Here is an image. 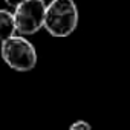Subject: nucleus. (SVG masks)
I'll return each instance as SVG.
<instances>
[{"instance_id": "obj_3", "label": "nucleus", "mask_w": 130, "mask_h": 130, "mask_svg": "<svg viewBox=\"0 0 130 130\" xmlns=\"http://www.w3.org/2000/svg\"><path fill=\"white\" fill-rule=\"evenodd\" d=\"M46 3L44 0H25L15 6L14 20L20 35H32L44 26Z\"/></svg>"}, {"instance_id": "obj_6", "label": "nucleus", "mask_w": 130, "mask_h": 130, "mask_svg": "<svg viewBox=\"0 0 130 130\" xmlns=\"http://www.w3.org/2000/svg\"><path fill=\"white\" fill-rule=\"evenodd\" d=\"M22 2H25V0H5V3L8 5V6H17V5H20Z\"/></svg>"}, {"instance_id": "obj_2", "label": "nucleus", "mask_w": 130, "mask_h": 130, "mask_svg": "<svg viewBox=\"0 0 130 130\" xmlns=\"http://www.w3.org/2000/svg\"><path fill=\"white\" fill-rule=\"evenodd\" d=\"M0 54L3 61L17 72H29L37 64V51L25 35H12L2 41Z\"/></svg>"}, {"instance_id": "obj_5", "label": "nucleus", "mask_w": 130, "mask_h": 130, "mask_svg": "<svg viewBox=\"0 0 130 130\" xmlns=\"http://www.w3.org/2000/svg\"><path fill=\"white\" fill-rule=\"evenodd\" d=\"M68 130H92V125H90L87 121H84V119H78V121H75Z\"/></svg>"}, {"instance_id": "obj_1", "label": "nucleus", "mask_w": 130, "mask_h": 130, "mask_svg": "<svg viewBox=\"0 0 130 130\" xmlns=\"http://www.w3.org/2000/svg\"><path fill=\"white\" fill-rule=\"evenodd\" d=\"M78 8L74 0H52L46 5L44 28L52 37H68L78 26Z\"/></svg>"}, {"instance_id": "obj_4", "label": "nucleus", "mask_w": 130, "mask_h": 130, "mask_svg": "<svg viewBox=\"0 0 130 130\" xmlns=\"http://www.w3.org/2000/svg\"><path fill=\"white\" fill-rule=\"evenodd\" d=\"M15 20L14 14L8 9H0V43L8 40L9 37L15 35Z\"/></svg>"}]
</instances>
